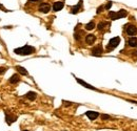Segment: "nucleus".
Here are the masks:
<instances>
[{"label": "nucleus", "instance_id": "nucleus-17", "mask_svg": "<svg viewBox=\"0 0 137 131\" xmlns=\"http://www.w3.org/2000/svg\"><path fill=\"white\" fill-rule=\"evenodd\" d=\"M94 28H95V22L94 21H90L88 24H86L87 31H92V29H94Z\"/></svg>", "mask_w": 137, "mask_h": 131}, {"label": "nucleus", "instance_id": "nucleus-26", "mask_svg": "<svg viewBox=\"0 0 137 131\" xmlns=\"http://www.w3.org/2000/svg\"><path fill=\"white\" fill-rule=\"evenodd\" d=\"M23 131H29V130H23Z\"/></svg>", "mask_w": 137, "mask_h": 131}, {"label": "nucleus", "instance_id": "nucleus-2", "mask_svg": "<svg viewBox=\"0 0 137 131\" xmlns=\"http://www.w3.org/2000/svg\"><path fill=\"white\" fill-rule=\"evenodd\" d=\"M128 16V12L126 10H120L119 12H110L109 17L112 20H116V19H120V18H124Z\"/></svg>", "mask_w": 137, "mask_h": 131}, {"label": "nucleus", "instance_id": "nucleus-6", "mask_svg": "<svg viewBox=\"0 0 137 131\" xmlns=\"http://www.w3.org/2000/svg\"><path fill=\"white\" fill-rule=\"evenodd\" d=\"M51 11V5L49 3H41L39 5V12H41V13H43V14H47L49 12Z\"/></svg>", "mask_w": 137, "mask_h": 131}, {"label": "nucleus", "instance_id": "nucleus-22", "mask_svg": "<svg viewBox=\"0 0 137 131\" xmlns=\"http://www.w3.org/2000/svg\"><path fill=\"white\" fill-rule=\"evenodd\" d=\"M104 8H103V5H100V7L97 9V14H99V13H101L102 12V10H103Z\"/></svg>", "mask_w": 137, "mask_h": 131}, {"label": "nucleus", "instance_id": "nucleus-19", "mask_svg": "<svg viewBox=\"0 0 137 131\" xmlns=\"http://www.w3.org/2000/svg\"><path fill=\"white\" fill-rule=\"evenodd\" d=\"M112 4H113V2H112V1H109V2L106 3V4L104 5V7H103V8H104V10H110V9L112 8Z\"/></svg>", "mask_w": 137, "mask_h": 131}, {"label": "nucleus", "instance_id": "nucleus-25", "mask_svg": "<svg viewBox=\"0 0 137 131\" xmlns=\"http://www.w3.org/2000/svg\"><path fill=\"white\" fill-rule=\"evenodd\" d=\"M30 1H32V2H36V1H39V0H30Z\"/></svg>", "mask_w": 137, "mask_h": 131}, {"label": "nucleus", "instance_id": "nucleus-11", "mask_svg": "<svg viewBox=\"0 0 137 131\" xmlns=\"http://www.w3.org/2000/svg\"><path fill=\"white\" fill-rule=\"evenodd\" d=\"M23 98H25L29 101H35V100H36V98H37V93L34 92V91H29Z\"/></svg>", "mask_w": 137, "mask_h": 131}, {"label": "nucleus", "instance_id": "nucleus-21", "mask_svg": "<svg viewBox=\"0 0 137 131\" xmlns=\"http://www.w3.org/2000/svg\"><path fill=\"white\" fill-rule=\"evenodd\" d=\"M7 70H8V68H7V67H0V75H3Z\"/></svg>", "mask_w": 137, "mask_h": 131}, {"label": "nucleus", "instance_id": "nucleus-10", "mask_svg": "<svg viewBox=\"0 0 137 131\" xmlns=\"http://www.w3.org/2000/svg\"><path fill=\"white\" fill-rule=\"evenodd\" d=\"M81 7H82V0H79L78 4H76L75 7H73V8H72V10H71V14L76 15V14H77V13H78V12L80 11Z\"/></svg>", "mask_w": 137, "mask_h": 131}, {"label": "nucleus", "instance_id": "nucleus-18", "mask_svg": "<svg viewBox=\"0 0 137 131\" xmlns=\"http://www.w3.org/2000/svg\"><path fill=\"white\" fill-rule=\"evenodd\" d=\"M106 24H108V23H105V22H100L99 23V24H98V29H99V31H102V29H103V27L106 25Z\"/></svg>", "mask_w": 137, "mask_h": 131}, {"label": "nucleus", "instance_id": "nucleus-23", "mask_svg": "<svg viewBox=\"0 0 137 131\" xmlns=\"http://www.w3.org/2000/svg\"><path fill=\"white\" fill-rule=\"evenodd\" d=\"M64 105H67V107H69V106H71V105H72V103H70V102H65V101H63V102H62Z\"/></svg>", "mask_w": 137, "mask_h": 131}, {"label": "nucleus", "instance_id": "nucleus-20", "mask_svg": "<svg viewBox=\"0 0 137 131\" xmlns=\"http://www.w3.org/2000/svg\"><path fill=\"white\" fill-rule=\"evenodd\" d=\"M101 118L104 121V120H110L111 118V116L110 115H108V114H101Z\"/></svg>", "mask_w": 137, "mask_h": 131}, {"label": "nucleus", "instance_id": "nucleus-5", "mask_svg": "<svg viewBox=\"0 0 137 131\" xmlns=\"http://www.w3.org/2000/svg\"><path fill=\"white\" fill-rule=\"evenodd\" d=\"M102 52H103L102 46H101V45H97V46H95L94 48L92 49V56H94V57H100L101 55H102Z\"/></svg>", "mask_w": 137, "mask_h": 131}, {"label": "nucleus", "instance_id": "nucleus-14", "mask_svg": "<svg viewBox=\"0 0 137 131\" xmlns=\"http://www.w3.org/2000/svg\"><path fill=\"white\" fill-rule=\"evenodd\" d=\"M9 81H10L11 84H16V83H18L20 81V77L17 75V74H15V75H13V76L11 77Z\"/></svg>", "mask_w": 137, "mask_h": 131}, {"label": "nucleus", "instance_id": "nucleus-24", "mask_svg": "<svg viewBox=\"0 0 137 131\" xmlns=\"http://www.w3.org/2000/svg\"><path fill=\"white\" fill-rule=\"evenodd\" d=\"M0 10H2V11H5V12H8L7 10H5V9H4L3 7H2V5H1V4H0Z\"/></svg>", "mask_w": 137, "mask_h": 131}, {"label": "nucleus", "instance_id": "nucleus-4", "mask_svg": "<svg viewBox=\"0 0 137 131\" xmlns=\"http://www.w3.org/2000/svg\"><path fill=\"white\" fill-rule=\"evenodd\" d=\"M126 33L131 37H134L135 35H137V27L134 24H128L126 26Z\"/></svg>", "mask_w": 137, "mask_h": 131}, {"label": "nucleus", "instance_id": "nucleus-3", "mask_svg": "<svg viewBox=\"0 0 137 131\" xmlns=\"http://www.w3.org/2000/svg\"><path fill=\"white\" fill-rule=\"evenodd\" d=\"M119 43H120V38H119V37H114V38L110 39L108 45H106V50H108V51L114 50L116 47L119 45Z\"/></svg>", "mask_w": 137, "mask_h": 131}, {"label": "nucleus", "instance_id": "nucleus-7", "mask_svg": "<svg viewBox=\"0 0 137 131\" xmlns=\"http://www.w3.org/2000/svg\"><path fill=\"white\" fill-rule=\"evenodd\" d=\"M64 7V3L62 1H56L54 4H53V11L54 12H59L61 11Z\"/></svg>", "mask_w": 137, "mask_h": 131}, {"label": "nucleus", "instance_id": "nucleus-12", "mask_svg": "<svg viewBox=\"0 0 137 131\" xmlns=\"http://www.w3.org/2000/svg\"><path fill=\"white\" fill-rule=\"evenodd\" d=\"M95 41H96V37H95L94 35H92V34L88 35L87 37H86V43L89 44V45H92Z\"/></svg>", "mask_w": 137, "mask_h": 131}, {"label": "nucleus", "instance_id": "nucleus-15", "mask_svg": "<svg viewBox=\"0 0 137 131\" xmlns=\"http://www.w3.org/2000/svg\"><path fill=\"white\" fill-rule=\"evenodd\" d=\"M128 44L130 47H136L137 46V38L136 37H131L128 40Z\"/></svg>", "mask_w": 137, "mask_h": 131}, {"label": "nucleus", "instance_id": "nucleus-8", "mask_svg": "<svg viewBox=\"0 0 137 131\" xmlns=\"http://www.w3.org/2000/svg\"><path fill=\"white\" fill-rule=\"evenodd\" d=\"M86 115L90 118L91 121H94V120H96V118L99 116V113H98V112H96V111H87Z\"/></svg>", "mask_w": 137, "mask_h": 131}, {"label": "nucleus", "instance_id": "nucleus-13", "mask_svg": "<svg viewBox=\"0 0 137 131\" xmlns=\"http://www.w3.org/2000/svg\"><path fill=\"white\" fill-rule=\"evenodd\" d=\"M5 120H7L8 125H11L12 123L17 120V116H15V115L13 116V115H11L10 113H7V114H5Z\"/></svg>", "mask_w": 137, "mask_h": 131}, {"label": "nucleus", "instance_id": "nucleus-1", "mask_svg": "<svg viewBox=\"0 0 137 131\" xmlns=\"http://www.w3.org/2000/svg\"><path fill=\"white\" fill-rule=\"evenodd\" d=\"M15 53L19 56H28V55H31V53L35 52V47L33 46H30V45H24L22 47H18L14 50Z\"/></svg>", "mask_w": 137, "mask_h": 131}, {"label": "nucleus", "instance_id": "nucleus-16", "mask_svg": "<svg viewBox=\"0 0 137 131\" xmlns=\"http://www.w3.org/2000/svg\"><path fill=\"white\" fill-rule=\"evenodd\" d=\"M16 70H17V73H19V75L21 76H28V70L25 68H23L22 66H16Z\"/></svg>", "mask_w": 137, "mask_h": 131}, {"label": "nucleus", "instance_id": "nucleus-9", "mask_svg": "<svg viewBox=\"0 0 137 131\" xmlns=\"http://www.w3.org/2000/svg\"><path fill=\"white\" fill-rule=\"evenodd\" d=\"M76 81L78 82L80 85L85 86V87H87V88H89V89H92V90H98L97 88H95L94 86H92V85H90V84H88L87 82H85V81H83V80H81V79H78V78H76Z\"/></svg>", "mask_w": 137, "mask_h": 131}]
</instances>
